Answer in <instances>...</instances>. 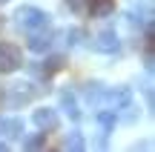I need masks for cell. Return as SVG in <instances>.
I'll return each instance as SVG.
<instances>
[{
    "instance_id": "obj_1",
    "label": "cell",
    "mask_w": 155,
    "mask_h": 152,
    "mask_svg": "<svg viewBox=\"0 0 155 152\" xmlns=\"http://www.w3.org/2000/svg\"><path fill=\"white\" fill-rule=\"evenodd\" d=\"M49 23H52V17L43 9H38V6H20L15 11V26L23 29V32H35V29H43Z\"/></svg>"
},
{
    "instance_id": "obj_2",
    "label": "cell",
    "mask_w": 155,
    "mask_h": 152,
    "mask_svg": "<svg viewBox=\"0 0 155 152\" xmlns=\"http://www.w3.org/2000/svg\"><path fill=\"white\" fill-rule=\"evenodd\" d=\"M23 66V52L17 43L0 40V75H12Z\"/></svg>"
},
{
    "instance_id": "obj_3",
    "label": "cell",
    "mask_w": 155,
    "mask_h": 152,
    "mask_svg": "<svg viewBox=\"0 0 155 152\" xmlns=\"http://www.w3.org/2000/svg\"><path fill=\"white\" fill-rule=\"evenodd\" d=\"M40 92L43 89H38L35 83H15L9 89V95H6V101H9V106L17 109V106H26V103L32 101V98H38Z\"/></svg>"
},
{
    "instance_id": "obj_4",
    "label": "cell",
    "mask_w": 155,
    "mask_h": 152,
    "mask_svg": "<svg viewBox=\"0 0 155 152\" xmlns=\"http://www.w3.org/2000/svg\"><path fill=\"white\" fill-rule=\"evenodd\" d=\"M92 49L104 52V55H115V52H121V37L115 34V29H101L92 40Z\"/></svg>"
},
{
    "instance_id": "obj_5",
    "label": "cell",
    "mask_w": 155,
    "mask_h": 152,
    "mask_svg": "<svg viewBox=\"0 0 155 152\" xmlns=\"http://www.w3.org/2000/svg\"><path fill=\"white\" fill-rule=\"evenodd\" d=\"M52 40H55V32H52L49 26L43 29H35V32H29V52H35V55H43V52L52 49Z\"/></svg>"
},
{
    "instance_id": "obj_6",
    "label": "cell",
    "mask_w": 155,
    "mask_h": 152,
    "mask_svg": "<svg viewBox=\"0 0 155 152\" xmlns=\"http://www.w3.org/2000/svg\"><path fill=\"white\" fill-rule=\"evenodd\" d=\"M32 121H35V126H38L40 132H55L58 126H61L58 112H55V109H49V106H40L38 112L32 115Z\"/></svg>"
},
{
    "instance_id": "obj_7",
    "label": "cell",
    "mask_w": 155,
    "mask_h": 152,
    "mask_svg": "<svg viewBox=\"0 0 155 152\" xmlns=\"http://www.w3.org/2000/svg\"><path fill=\"white\" fill-rule=\"evenodd\" d=\"M104 101L109 103L112 109H121L127 103H132V89L129 86H115V89H106L104 92Z\"/></svg>"
},
{
    "instance_id": "obj_8",
    "label": "cell",
    "mask_w": 155,
    "mask_h": 152,
    "mask_svg": "<svg viewBox=\"0 0 155 152\" xmlns=\"http://www.w3.org/2000/svg\"><path fill=\"white\" fill-rule=\"evenodd\" d=\"M63 66H66V57H63V55H52V57H46L43 63H38V75L49 80L52 75H58Z\"/></svg>"
},
{
    "instance_id": "obj_9",
    "label": "cell",
    "mask_w": 155,
    "mask_h": 152,
    "mask_svg": "<svg viewBox=\"0 0 155 152\" xmlns=\"http://www.w3.org/2000/svg\"><path fill=\"white\" fill-rule=\"evenodd\" d=\"M104 92H106V86L101 80H89V83H83V101L89 106H98V103H104Z\"/></svg>"
},
{
    "instance_id": "obj_10",
    "label": "cell",
    "mask_w": 155,
    "mask_h": 152,
    "mask_svg": "<svg viewBox=\"0 0 155 152\" xmlns=\"http://www.w3.org/2000/svg\"><path fill=\"white\" fill-rule=\"evenodd\" d=\"M58 98H61V106L66 109L69 118H72V121H81V109H78V98H75V92L69 89V86H63Z\"/></svg>"
},
{
    "instance_id": "obj_11",
    "label": "cell",
    "mask_w": 155,
    "mask_h": 152,
    "mask_svg": "<svg viewBox=\"0 0 155 152\" xmlns=\"http://www.w3.org/2000/svg\"><path fill=\"white\" fill-rule=\"evenodd\" d=\"M0 135L6 138H23V121L20 118H0Z\"/></svg>"
},
{
    "instance_id": "obj_12",
    "label": "cell",
    "mask_w": 155,
    "mask_h": 152,
    "mask_svg": "<svg viewBox=\"0 0 155 152\" xmlns=\"http://www.w3.org/2000/svg\"><path fill=\"white\" fill-rule=\"evenodd\" d=\"M61 149L81 152V149H86V141H83V135L75 129V132H69V135H63V141H61Z\"/></svg>"
},
{
    "instance_id": "obj_13",
    "label": "cell",
    "mask_w": 155,
    "mask_h": 152,
    "mask_svg": "<svg viewBox=\"0 0 155 152\" xmlns=\"http://www.w3.org/2000/svg\"><path fill=\"white\" fill-rule=\"evenodd\" d=\"M89 11L95 17H106L115 11V0H89Z\"/></svg>"
},
{
    "instance_id": "obj_14",
    "label": "cell",
    "mask_w": 155,
    "mask_h": 152,
    "mask_svg": "<svg viewBox=\"0 0 155 152\" xmlns=\"http://www.w3.org/2000/svg\"><path fill=\"white\" fill-rule=\"evenodd\" d=\"M46 147V132H38V135H29V138H23V149H29V152H35V149H43Z\"/></svg>"
},
{
    "instance_id": "obj_15",
    "label": "cell",
    "mask_w": 155,
    "mask_h": 152,
    "mask_svg": "<svg viewBox=\"0 0 155 152\" xmlns=\"http://www.w3.org/2000/svg\"><path fill=\"white\" fill-rule=\"evenodd\" d=\"M138 118H141V109H135L132 103L121 106V115H118V121H124V124H135Z\"/></svg>"
},
{
    "instance_id": "obj_16",
    "label": "cell",
    "mask_w": 155,
    "mask_h": 152,
    "mask_svg": "<svg viewBox=\"0 0 155 152\" xmlns=\"http://www.w3.org/2000/svg\"><path fill=\"white\" fill-rule=\"evenodd\" d=\"M115 121H118L115 112H98V126H101V132H112Z\"/></svg>"
},
{
    "instance_id": "obj_17",
    "label": "cell",
    "mask_w": 155,
    "mask_h": 152,
    "mask_svg": "<svg viewBox=\"0 0 155 152\" xmlns=\"http://www.w3.org/2000/svg\"><path fill=\"white\" fill-rule=\"evenodd\" d=\"M63 37H66V46H69V49H78V46L83 43V37H86V34H83L81 29H69Z\"/></svg>"
},
{
    "instance_id": "obj_18",
    "label": "cell",
    "mask_w": 155,
    "mask_h": 152,
    "mask_svg": "<svg viewBox=\"0 0 155 152\" xmlns=\"http://www.w3.org/2000/svg\"><path fill=\"white\" fill-rule=\"evenodd\" d=\"M144 69H147V72H152V69H155V55H152V46L144 52Z\"/></svg>"
},
{
    "instance_id": "obj_19",
    "label": "cell",
    "mask_w": 155,
    "mask_h": 152,
    "mask_svg": "<svg viewBox=\"0 0 155 152\" xmlns=\"http://www.w3.org/2000/svg\"><path fill=\"white\" fill-rule=\"evenodd\" d=\"M144 98H147V103H150V109H152V103H155V92H152V83H147V86H144Z\"/></svg>"
},
{
    "instance_id": "obj_20",
    "label": "cell",
    "mask_w": 155,
    "mask_h": 152,
    "mask_svg": "<svg viewBox=\"0 0 155 152\" xmlns=\"http://www.w3.org/2000/svg\"><path fill=\"white\" fill-rule=\"evenodd\" d=\"M69 6H72V9L78 11V9H83V0H69Z\"/></svg>"
},
{
    "instance_id": "obj_21",
    "label": "cell",
    "mask_w": 155,
    "mask_h": 152,
    "mask_svg": "<svg viewBox=\"0 0 155 152\" xmlns=\"http://www.w3.org/2000/svg\"><path fill=\"white\" fill-rule=\"evenodd\" d=\"M6 149H9V147H6V144H3V141H0V152H6Z\"/></svg>"
},
{
    "instance_id": "obj_22",
    "label": "cell",
    "mask_w": 155,
    "mask_h": 152,
    "mask_svg": "<svg viewBox=\"0 0 155 152\" xmlns=\"http://www.w3.org/2000/svg\"><path fill=\"white\" fill-rule=\"evenodd\" d=\"M0 3H6V0H0Z\"/></svg>"
}]
</instances>
